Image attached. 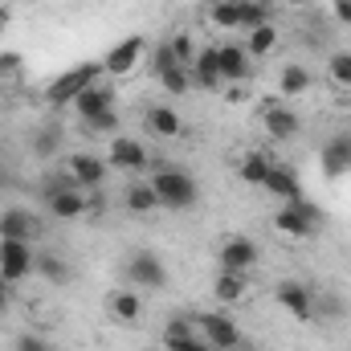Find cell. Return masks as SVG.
Instances as JSON below:
<instances>
[{"label": "cell", "mask_w": 351, "mask_h": 351, "mask_svg": "<svg viewBox=\"0 0 351 351\" xmlns=\"http://www.w3.org/2000/svg\"><path fill=\"white\" fill-rule=\"evenodd\" d=\"M41 233V221L29 208H4L0 213V241H33Z\"/></svg>", "instance_id": "30bf717a"}, {"label": "cell", "mask_w": 351, "mask_h": 351, "mask_svg": "<svg viewBox=\"0 0 351 351\" xmlns=\"http://www.w3.org/2000/svg\"><path fill=\"white\" fill-rule=\"evenodd\" d=\"M33 152H37L41 160L53 156V152H58V131H37V135H33Z\"/></svg>", "instance_id": "1f68e13d"}, {"label": "cell", "mask_w": 351, "mask_h": 351, "mask_svg": "<svg viewBox=\"0 0 351 351\" xmlns=\"http://www.w3.org/2000/svg\"><path fill=\"white\" fill-rule=\"evenodd\" d=\"M221 82H225V78H221V53H217V45H208V49H200V53H196V66H192V86L217 90Z\"/></svg>", "instance_id": "2e32d148"}, {"label": "cell", "mask_w": 351, "mask_h": 351, "mask_svg": "<svg viewBox=\"0 0 351 351\" xmlns=\"http://www.w3.org/2000/svg\"><path fill=\"white\" fill-rule=\"evenodd\" d=\"M123 200H127V213H135V217H143V213H156V208H160V196H156L152 180H147V184H131V188L123 192Z\"/></svg>", "instance_id": "cb8c5ba5"}, {"label": "cell", "mask_w": 351, "mask_h": 351, "mask_svg": "<svg viewBox=\"0 0 351 351\" xmlns=\"http://www.w3.org/2000/svg\"><path fill=\"white\" fill-rule=\"evenodd\" d=\"M265 192H274L278 200H302V180L294 176V168H286V164H269V172H265Z\"/></svg>", "instance_id": "5bb4252c"}, {"label": "cell", "mask_w": 351, "mask_h": 351, "mask_svg": "<svg viewBox=\"0 0 351 351\" xmlns=\"http://www.w3.org/2000/svg\"><path fill=\"white\" fill-rule=\"evenodd\" d=\"M265 172H269V160L258 156V152H254V156H245V160H241V168H237L241 184H254V188H262V184H265Z\"/></svg>", "instance_id": "4316f807"}, {"label": "cell", "mask_w": 351, "mask_h": 351, "mask_svg": "<svg viewBox=\"0 0 351 351\" xmlns=\"http://www.w3.org/2000/svg\"><path fill=\"white\" fill-rule=\"evenodd\" d=\"M168 66H180V58H176L172 41H164V45L156 49V74H160V70H168Z\"/></svg>", "instance_id": "e575fe53"}, {"label": "cell", "mask_w": 351, "mask_h": 351, "mask_svg": "<svg viewBox=\"0 0 351 351\" xmlns=\"http://www.w3.org/2000/svg\"><path fill=\"white\" fill-rule=\"evenodd\" d=\"M147 164H152V156H147V147H143L139 139H131V135L110 139V168H123V172H143Z\"/></svg>", "instance_id": "9c48e42d"}, {"label": "cell", "mask_w": 351, "mask_h": 351, "mask_svg": "<svg viewBox=\"0 0 351 351\" xmlns=\"http://www.w3.org/2000/svg\"><path fill=\"white\" fill-rule=\"evenodd\" d=\"M213 21L221 29H258V25H269V8L262 0H221L213 4Z\"/></svg>", "instance_id": "3957f363"}, {"label": "cell", "mask_w": 351, "mask_h": 351, "mask_svg": "<svg viewBox=\"0 0 351 351\" xmlns=\"http://www.w3.org/2000/svg\"><path fill=\"white\" fill-rule=\"evenodd\" d=\"M16 351H53L49 348V339H41V335H16Z\"/></svg>", "instance_id": "836d02e7"}, {"label": "cell", "mask_w": 351, "mask_h": 351, "mask_svg": "<svg viewBox=\"0 0 351 351\" xmlns=\"http://www.w3.org/2000/svg\"><path fill=\"white\" fill-rule=\"evenodd\" d=\"M196 331H200V339H204L208 348H217V351H233L241 343L237 323L225 319V315H200V319H196Z\"/></svg>", "instance_id": "8992f818"}, {"label": "cell", "mask_w": 351, "mask_h": 351, "mask_svg": "<svg viewBox=\"0 0 351 351\" xmlns=\"http://www.w3.org/2000/svg\"><path fill=\"white\" fill-rule=\"evenodd\" d=\"M217 53H221V78L225 82L250 78V53H245V45H217Z\"/></svg>", "instance_id": "ffe728a7"}, {"label": "cell", "mask_w": 351, "mask_h": 351, "mask_svg": "<svg viewBox=\"0 0 351 351\" xmlns=\"http://www.w3.org/2000/svg\"><path fill=\"white\" fill-rule=\"evenodd\" d=\"M172 49H176V58H180V66L192 58V37L188 33H180V37H172Z\"/></svg>", "instance_id": "d590c367"}, {"label": "cell", "mask_w": 351, "mask_h": 351, "mask_svg": "<svg viewBox=\"0 0 351 351\" xmlns=\"http://www.w3.org/2000/svg\"><path fill=\"white\" fill-rule=\"evenodd\" d=\"M274 298H278V306H286V315H294V319H315V294H311V286L306 282H278V290H274Z\"/></svg>", "instance_id": "52a82bcc"}, {"label": "cell", "mask_w": 351, "mask_h": 351, "mask_svg": "<svg viewBox=\"0 0 351 351\" xmlns=\"http://www.w3.org/2000/svg\"><path fill=\"white\" fill-rule=\"evenodd\" d=\"M152 188L160 196V208H172V213H184L196 204V180L184 172V168H156L152 176Z\"/></svg>", "instance_id": "6da1fadb"}, {"label": "cell", "mask_w": 351, "mask_h": 351, "mask_svg": "<svg viewBox=\"0 0 351 351\" xmlns=\"http://www.w3.org/2000/svg\"><path fill=\"white\" fill-rule=\"evenodd\" d=\"M245 290H250V278H245V274H237V269H221V274H217L213 294H217L221 302H241Z\"/></svg>", "instance_id": "603a6c76"}, {"label": "cell", "mask_w": 351, "mask_h": 351, "mask_svg": "<svg viewBox=\"0 0 351 351\" xmlns=\"http://www.w3.org/2000/svg\"><path fill=\"white\" fill-rule=\"evenodd\" d=\"M45 213H49L53 221H78V217L90 213V196L82 188H66V192H58V196L45 200Z\"/></svg>", "instance_id": "8fae6325"}, {"label": "cell", "mask_w": 351, "mask_h": 351, "mask_svg": "<svg viewBox=\"0 0 351 351\" xmlns=\"http://www.w3.org/2000/svg\"><path fill=\"white\" fill-rule=\"evenodd\" d=\"M98 74H102V62H82V66H74V70H66L62 78H53L49 90H45V98L53 102V106H74V98L90 90L98 82Z\"/></svg>", "instance_id": "7a4b0ae2"}, {"label": "cell", "mask_w": 351, "mask_h": 351, "mask_svg": "<svg viewBox=\"0 0 351 351\" xmlns=\"http://www.w3.org/2000/svg\"><path fill=\"white\" fill-rule=\"evenodd\" d=\"M274 45H278L274 25H258V29H250V37H245V53H250V58H265Z\"/></svg>", "instance_id": "484cf974"}, {"label": "cell", "mask_w": 351, "mask_h": 351, "mask_svg": "<svg viewBox=\"0 0 351 351\" xmlns=\"http://www.w3.org/2000/svg\"><path fill=\"white\" fill-rule=\"evenodd\" d=\"M351 172V135H339L323 147V176H348Z\"/></svg>", "instance_id": "44dd1931"}, {"label": "cell", "mask_w": 351, "mask_h": 351, "mask_svg": "<svg viewBox=\"0 0 351 351\" xmlns=\"http://www.w3.org/2000/svg\"><path fill=\"white\" fill-rule=\"evenodd\" d=\"M274 229H278V233H286V237L306 241V237L319 229V204H311L306 196H302V200H290V204L274 217Z\"/></svg>", "instance_id": "5b68a950"}, {"label": "cell", "mask_w": 351, "mask_h": 351, "mask_svg": "<svg viewBox=\"0 0 351 351\" xmlns=\"http://www.w3.org/2000/svg\"><path fill=\"white\" fill-rule=\"evenodd\" d=\"M335 16H339L343 25H351V0H335Z\"/></svg>", "instance_id": "74e56055"}, {"label": "cell", "mask_w": 351, "mask_h": 351, "mask_svg": "<svg viewBox=\"0 0 351 351\" xmlns=\"http://www.w3.org/2000/svg\"><path fill=\"white\" fill-rule=\"evenodd\" d=\"M139 53H143V37H123L119 45H110V49H106L102 70H106V74H127V70L139 62Z\"/></svg>", "instance_id": "9a60e30c"}, {"label": "cell", "mask_w": 351, "mask_h": 351, "mask_svg": "<svg viewBox=\"0 0 351 351\" xmlns=\"http://www.w3.org/2000/svg\"><path fill=\"white\" fill-rule=\"evenodd\" d=\"M86 127L90 131H98V135H110V131L119 127V110H102V114H94Z\"/></svg>", "instance_id": "d6a6232c"}, {"label": "cell", "mask_w": 351, "mask_h": 351, "mask_svg": "<svg viewBox=\"0 0 351 351\" xmlns=\"http://www.w3.org/2000/svg\"><path fill=\"white\" fill-rule=\"evenodd\" d=\"M160 82H164L168 94H188L192 90V74L184 66H168V70H160Z\"/></svg>", "instance_id": "f1b7e54d"}, {"label": "cell", "mask_w": 351, "mask_h": 351, "mask_svg": "<svg viewBox=\"0 0 351 351\" xmlns=\"http://www.w3.org/2000/svg\"><path fill=\"white\" fill-rule=\"evenodd\" d=\"M66 172L74 176V184H78L82 192H98V188H102V180H106V160L78 152V156L70 160V168H66Z\"/></svg>", "instance_id": "4fadbf2b"}, {"label": "cell", "mask_w": 351, "mask_h": 351, "mask_svg": "<svg viewBox=\"0 0 351 351\" xmlns=\"http://www.w3.org/2000/svg\"><path fill=\"white\" fill-rule=\"evenodd\" d=\"M106 311H110V319H119V323H139V319H143V294H139V290H114V294L106 298Z\"/></svg>", "instance_id": "e0dca14e"}, {"label": "cell", "mask_w": 351, "mask_h": 351, "mask_svg": "<svg viewBox=\"0 0 351 351\" xmlns=\"http://www.w3.org/2000/svg\"><path fill=\"white\" fill-rule=\"evenodd\" d=\"M262 123H265V131H269L274 139H290V135L298 131V114H294L290 106H265Z\"/></svg>", "instance_id": "7402d4cb"}, {"label": "cell", "mask_w": 351, "mask_h": 351, "mask_svg": "<svg viewBox=\"0 0 351 351\" xmlns=\"http://www.w3.org/2000/svg\"><path fill=\"white\" fill-rule=\"evenodd\" d=\"M147 127L156 135H164V139H176L184 131V123H180V114H176L172 106H147Z\"/></svg>", "instance_id": "d4e9b609"}, {"label": "cell", "mask_w": 351, "mask_h": 351, "mask_svg": "<svg viewBox=\"0 0 351 351\" xmlns=\"http://www.w3.org/2000/svg\"><path fill=\"white\" fill-rule=\"evenodd\" d=\"M306 86H311V74L302 70V66H286L282 70V94H306Z\"/></svg>", "instance_id": "f546056e"}, {"label": "cell", "mask_w": 351, "mask_h": 351, "mask_svg": "<svg viewBox=\"0 0 351 351\" xmlns=\"http://www.w3.org/2000/svg\"><path fill=\"white\" fill-rule=\"evenodd\" d=\"M29 269H33V250H29V241H0V278L4 282H21V278H29Z\"/></svg>", "instance_id": "ba28073f"}, {"label": "cell", "mask_w": 351, "mask_h": 351, "mask_svg": "<svg viewBox=\"0 0 351 351\" xmlns=\"http://www.w3.org/2000/svg\"><path fill=\"white\" fill-rule=\"evenodd\" d=\"M33 265H37L41 278L53 282V286H70V282H74V265L66 262L62 254H53V250H41V254L33 258Z\"/></svg>", "instance_id": "d6986e66"}, {"label": "cell", "mask_w": 351, "mask_h": 351, "mask_svg": "<svg viewBox=\"0 0 351 351\" xmlns=\"http://www.w3.org/2000/svg\"><path fill=\"white\" fill-rule=\"evenodd\" d=\"M74 110H78V119L82 123H90L94 114H102V110H114V90H106V86H94L90 90H82L78 98H74Z\"/></svg>", "instance_id": "ac0fdd59"}, {"label": "cell", "mask_w": 351, "mask_h": 351, "mask_svg": "<svg viewBox=\"0 0 351 351\" xmlns=\"http://www.w3.org/2000/svg\"><path fill=\"white\" fill-rule=\"evenodd\" d=\"M4 184H8V168H4V164H0V188H4Z\"/></svg>", "instance_id": "f35d334b"}, {"label": "cell", "mask_w": 351, "mask_h": 351, "mask_svg": "<svg viewBox=\"0 0 351 351\" xmlns=\"http://www.w3.org/2000/svg\"><path fill=\"white\" fill-rule=\"evenodd\" d=\"M200 331H196V319H168V327H164V348H172V343H184V339H196Z\"/></svg>", "instance_id": "83f0119b"}, {"label": "cell", "mask_w": 351, "mask_h": 351, "mask_svg": "<svg viewBox=\"0 0 351 351\" xmlns=\"http://www.w3.org/2000/svg\"><path fill=\"white\" fill-rule=\"evenodd\" d=\"M221 269H237V274H250V265L258 262V245L250 237H225L221 254H217Z\"/></svg>", "instance_id": "7c38bea8"}, {"label": "cell", "mask_w": 351, "mask_h": 351, "mask_svg": "<svg viewBox=\"0 0 351 351\" xmlns=\"http://www.w3.org/2000/svg\"><path fill=\"white\" fill-rule=\"evenodd\" d=\"M8 302H12V282H4V278H0V315L8 311Z\"/></svg>", "instance_id": "8d00e7d4"}, {"label": "cell", "mask_w": 351, "mask_h": 351, "mask_svg": "<svg viewBox=\"0 0 351 351\" xmlns=\"http://www.w3.org/2000/svg\"><path fill=\"white\" fill-rule=\"evenodd\" d=\"M4 25H8V12H0V33H4Z\"/></svg>", "instance_id": "ab89813d"}, {"label": "cell", "mask_w": 351, "mask_h": 351, "mask_svg": "<svg viewBox=\"0 0 351 351\" xmlns=\"http://www.w3.org/2000/svg\"><path fill=\"white\" fill-rule=\"evenodd\" d=\"M123 278H127L131 290H164V286H168V265L160 262L152 250H139V254L127 258Z\"/></svg>", "instance_id": "277c9868"}, {"label": "cell", "mask_w": 351, "mask_h": 351, "mask_svg": "<svg viewBox=\"0 0 351 351\" xmlns=\"http://www.w3.org/2000/svg\"><path fill=\"white\" fill-rule=\"evenodd\" d=\"M331 78L339 86H351V53H335L331 58Z\"/></svg>", "instance_id": "4dcf8cb0"}]
</instances>
